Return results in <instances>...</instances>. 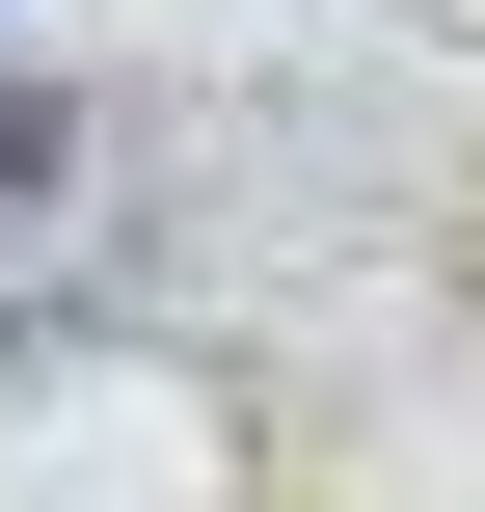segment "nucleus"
I'll return each instance as SVG.
<instances>
[{"instance_id":"obj_1","label":"nucleus","mask_w":485,"mask_h":512,"mask_svg":"<svg viewBox=\"0 0 485 512\" xmlns=\"http://www.w3.org/2000/svg\"><path fill=\"white\" fill-rule=\"evenodd\" d=\"M0 189H54V108H27V81H0Z\"/></svg>"}]
</instances>
